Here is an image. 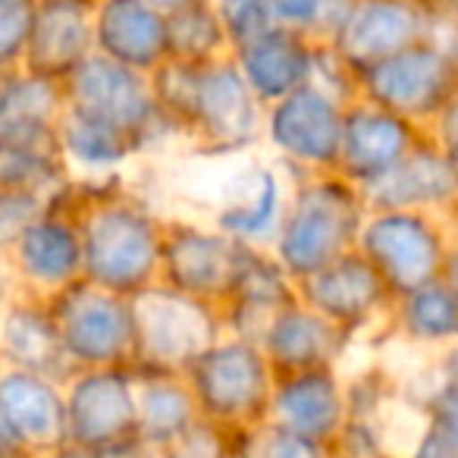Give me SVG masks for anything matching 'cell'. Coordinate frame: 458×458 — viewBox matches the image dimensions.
Masks as SVG:
<instances>
[{
  "instance_id": "cell-14",
  "label": "cell",
  "mask_w": 458,
  "mask_h": 458,
  "mask_svg": "<svg viewBox=\"0 0 458 458\" xmlns=\"http://www.w3.org/2000/svg\"><path fill=\"white\" fill-rule=\"evenodd\" d=\"M433 13V0H349L336 32L324 45H330L358 76L389 54L424 41L430 35Z\"/></svg>"
},
{
  "instance_id": "cell-9",
  "label": "cell",
  "mask_w": 458,
  "mask_h": 458,
  "mask_svg": "<svg viewBox=\"0 0 458 458\" xmlns=\"http://www.w3.org/2000/svg\"><path fill=\"white\" fill-rule=\"evenodd\" d=\"M343 110L345 104L318 85H301L264 107L261 151L293 176L336 173Z\"/></svg>"
},
{
  "instance_id": "cell-29",
  "label": "cell",
  "mask_w": 458,
  "mask_h": 458,
  "mask_svg": "<svg viewBox=\"0 0 458 458\" xmlns=\"http://www.w3.org/2000/svg\"><path fill=\"white\" fill-rule=\"evenodd\" d=\"M132 374L135 437L151 452L179 439L189 427H195L201 420L182 374H148V370H132Z\"/></svg>"
},
{
  "instance_id": "cell-21",
  "label": "cell",
  "mask_w": 458,
  "mask_h": 458,
  "mask_svg": "<svg viewBox=\"0 0 458 458\" xmlns=\"http://www.w3.org/2000/svg\"><path fill=\"white\" fill-rule=\"evenodd\" d=\"M95 0H35L22 70L64 82L82 60L95 54L91 38Z\"/></svg>"
},
{
  "instance_id": "cell-2",
  "label": "cell",
  "mask_w": 458,
  "mask_h": 458,
  "mask_svg": "<svg viewBox=\"0 0 458 458\" xmlns=\"http://www.w3.org/2000/svg\"><path fill=\"white\" fill-rule=\"evenodd\" d=\"M151 85L176 141L191 154H249L261 148L264 104L251 95L233 57L208 64L164 60Z\"/></svg>"
},
{
  "instance_id": "cell-4",
  "label": "cell",
  "mask_w": 458,
  "mask_h": 458,
  "mask_svg": "<svg viewBox=\"0 0 458 458\" xmlns=\"http://www.w3.org/2000/svg\"><path fill=\"white\" fill-rule=\"evenodd\" d=\"M355 251L377 270L393 299L443 274L458 276L455 214L368 210Z\"/></svg>"
},
{
  "instance_id": "cell-41",
  "label": "cell",
  "mask_w": 458,
  "mask_h": 458,
  "mask_svg": "<svg viewBox=\"0 0 458 458\" xmlns=\"http://www.w3.org/2000/svg\"><path fill=\"white\" fill-rule=\"evenodd\" d=\"M13 293H16L13 274H10V264H7V258L0 255V301H7Z\"/></svg>"
},
{
  "instance_id": "cell-18",
  "label": "cell",
  "mask_w": 458,
  "mask_h": 458,
  "mask_svg": "<svg viewBox=\"0 0 458 458\" xmlns=\"http://www.w3.org/2000/svg\"><path fill=\"white\" fill-rule=\"evenodd\" d=\"M345 418V383L343 368L295 370L276 374L267 399V420L293 430L299 437L330 449Z\"/></svg>"
},
{
  "instance_id": "cell-36",
  "label": "cell",
  "mask_w": 458,
  "mask_h": 458,
  "mask_svg": "<svg viewBox=\"0 0 458 458\" xmlns=\"http://www.w3.org/2000/svg\"><path fill=\"white\" fill-rule=\"evenodd\" d=\"M154 458H229V433L208 420H198L179 439L160 445Z\"/></svg>"
},
{
  "instance_id": "cell-34",
  "label": "cell",
  "mask_w": 458,
  "mask_h": 458,
  "mask_svg": "<svg viewBox=\"0 0 458 458\" xmlns=\"http://www.w3.org/2000/svg\"><path fill=\"white\" fill-rule=\"evenodd\" d=\"M210 7L220 20L229 51L276 26L270 0H210Z\"/></svg>"
},
{
  "instance_id": "cell-6",
  "label": "cell",
  "mask_w": 458,
  "mask_h": 458,
  "mask_svg": "<svg viewBox=\"0 0 458 458\" xmlns=\"http://www.w3.org/2000/svg\"><path fill=\"white\" fill-rule=\"evenodd\" d=\"M274 377V368L255 343L223 333L189 364L182 380L195 399L198 418L236 433L267 418Z\"/></svg>"
},
{
  "instance_id": "cell-25",
  "label": "cell",
  "mask_w": 458,
  "mask_h": 458,
  "mask_svg": "<svg viewBox=\"0 0 458 458\" xmlns=\"http://www.w3.org/2000/svg\"><path fill=\"white\" fill-rule=\"evenodd\" d=\"M314 51L318 45L311 38L293 32V29L274 26L258 38L233 47L229 57L251 89V95L267 107L311 82Z\"/></svg>"
},
{
  "instance_id": "cell-32",
  "label": "cell",
  "mask_w": 458,
  "mask_h": 458,
  "mask_svg": "<svg viewBox=\"0 0 458 458\" xmlns=\"http://www.w3.org/2000/svg\"><path fill=\"white\" fill-rule=\"evenodd\" d=\"M330 449L293 430H283L274 420H258L245 430L229 433V458H327Z\"/></svg>"
},
{
  "instance_id": "cell-17",
  "label": "cell",
  "mask_w": 458,
  "mask_h": 458,
  "mask_svg": "<svg viewBox=\"0 0 458 458\" xmlns=\"http://www.w3.org/2000/svg\"><path fill=\"white\" fill-rule=\"evenodd\" d=\"M364 195L368 210H427L455 214L458 204V154H449L424 139Z\"/></svg>"
},
{
  "instance_id": "cell-35",
  "label": "cell",
  "mask_w": 458,
  "mask_h": 458,
  "mask_svg": "<svg viewBox=\"0 0 458 458\" xmlns=\"http://www.w3.org/2000/svg\"><path fill=\"white\" fill-rule=\"evenodd\" d=\"M35 0H0V72L22 66Z\"/></svg>"
},
{
  "instance_id": "cell-39",
  "label": "cell",
  "mask_w": 458,
  "mask_h": 458,
  "mask_svg": "<svg viewBox=\"0 0 458 458\" xmlns=\"http://www.w3.org/2000/svg\"><path fill=\"white\" fill-rule=\"evenodd\" d=\"M38 458H104V455H101V452L82 449V445L64 443V445H57L54 452H47V455H38Z\"/></svg>"
},
{
  "instance_id": "cell-43",
  "label": "cell",
  "mask_w": 458,
  "mask_h": 458,
  "mask_svg": "<svg viewBox=\"0 0 458 458\" xmlns=\"http://www.w3.org/2000/svg\"><path fill=\"white\" fill-rule=\"evenodd\" d=\"M327 458H336V455H327Z\"/></svg>"
},
{
  "instance_id": "cell-7",
  "label": "cell",
  "mask_w": 458,
  "mask_h": 458,
  "mask_svg": "<svg viewBox=\"0 0 458 458\" xmlns=\"http://www.w3.org/2000/svg\"><path fill=\"white\" fill-rule=\"evenodd\" d=\"M60 89H64L66 107H76L126 132L139 145L141 157L176 141V132L160 110L148 72L129 70L101 54H91L60 82Z\"/></svg>"
},
{
  "instance_id": "cell-5",
  "label": "cell",
  "mask_w": 458,
  "mask_h": 458,
  "mask_svg": "<svg viewBox=\"0 0 458 458\" xmlns=\"http://www.w3.org/2000/svg\"><path fill=\"white\" fill-rule=\"evenodd\" d=\"M132 311V370L185 374L208 345L223 336L216 305L182 295L164 283H151L129 295Z\"/></svg>"
},
{
  "instance_id": "cell-40",
  "label": "cell",
  "mask_w": 458,
  "mask_h": 458,
  "mask_svg": "<svg viewBox=\"0 0 458 458\" xmlns=\"http://www.w3.org/2000/svg\"><path fill=\"white\" fill-rule=\"evenodd\" d=\"M0 458H26L20 452V445L13 443V437H10L7 424H4V418H0Z\"/></svg>"
},
{
  "instance_id": "cell-33",
  "label": "cell",
  "mask_w": 458,
  "mask_h": 458,
  "mask_svg": "<svg viewBox=\"0 0 458 458\" xmlns=\"http://www.w3.org/2000/svg\"><path fill=\"white\" fill-rule=\"evenodd\" d=\"M345 7H349V0H270L276 26L293 29V32L311 38L314 45L330 41Z\"/></svg>"
},
{
  "instance_id": "cell-11",
  "label": "cell",
  "mask_w": 458,
  "mask_h": 458,
  "mask_svg": "<svg viewBox=\"0 0 458 458\" xmlns=\"http://www.w3.org/2000/svg\"><path fill=\"white\" fill-rule=\"evenodd\" d=\"M245 249L249 245L236 242L208 220L166 216L157 283L208 305H220L236 280Z\"/></svg>"
},
{
  "instance_id": "cell-13",
  "label": "cell",
  "mask_w": 458,
  "mask_h": 458,
  "mask_svg": "<svg viewBox=\"0 0 458 458\" xmlns=\"http://www.w3.org/2000/svg\"><path fill=\"white\" fill-rule=\"evenodd\" d=\"M295 299L361 343L386 327L393 293L355 249L295 283Z\"/></svg>"
},
{
  "instance_id": "cell-22",
  "label": "cell",
  "mask_w": 458,
  "mask_h": 458,
  "mask_svg": "<svg viewBox=\"0 0 458 458\" xmlns=\"http://www.w3.org/2000/svg\"><path fill=\"white\" fill-rule=\"evenodd\" d=\"M289 301H295V280L276 264L267 249L249 245L229 295L216 305L223 333L258 345L270 318Z\"/></svg>"
},
{
  "instance_id": "cell-10",
  "label": "cell",
  "mask_w": 458,
  "mask_h": 458,
  "mask_svg": "<svg viewBox=\"0 0 458 458\" xmlns=\"http://www.w3.org/2000/svg\"><path fill=\"white\" fill-rule=\"evenodd\" d=\"M60 345L72 370L129 368L132 361V311L126 295L79 280L47 299Z\"/></svg>"
},
{
  "instance_id": "cell-24",
  "label": "cell",
  "mask_w": 458,
  "mask_h": 458,
  "mask_svg": "<svg viewBox=\"0 0 458 458\" xmlns=\"http://www.w3.org/2000/svg\"><path fill=\"white\" fill-rule=\"evenodd\" d=\"M91 38L95 54L148 76L166 60L164 13L145 0H95Z\"/></svg>"
},
{
  "instance_id": "cell-44",
  "label": "cell",
  "mask_w": 458,
  "mask_h": 458,
  "mask_svg": "<svg viewBox=\"0 0 458 458\" xmlns=\"http://www.w3.org/2000/svg\"><path fill=\"white\" fill-rule=\"evenodd\" d=\"M389 458H395V455H389Z\"/></svg>"
},
{
  "instance_id": "cell-20",
  "label": "cell",
  "mask_w": 458,
  "mask_h": 458,
  "mask_svg": "<svg viewBox=\"0 0 458 458\" xmlns=\"http://www.w3.org/2000/svg\"><path fill=\"white\" fill-rule=\"evenodd\" d=\"M0 418L26 458L66 443L64 383L29 370L0 368Z\"/></svg>"
},
{
  "instance_id": "cell-23",
  "label": "cell",
  "mask_w": 458,
  "mask_h": 458,
  "mask_svg": "<svg viewBox=\"0 0 458 458\" xmlns=\"http://www.w3.org/2000/svg\"><path fill=\"white\" fill-rule=\"evenodd\" d=\"M0 368L29 370L64 383L72 374L47 299L16 289L0 301Z\"/></svg>"
},
{
  "instance_id": "cell-1",
  "label": "cell",
  "mask_w": 458,
  "mask_h": 458,
  "mask_svg": "<svg viewBox=\"0 0 458 458\" xmlns=\"http://www.w3.org/2000/svg\"><path fill=\"white\" fill-rule=\"evenodd\" d=\"M66 204L79 229L85 283L126 299L157 283L166 216L151 198L114 176L72 182Z\"/></svg>"
},
{
  "instance_id": "cell-12",
  "label": "cell",
  "mask_w": 458,
  "mask_h": 458,
  "mask_svg": "<svg viewBox=\"0 0 458 458\" xmlns=\"http://www.w3.org/2000/svg\"><path fill=\"white\" fill-rule=\"evenodd\" d=\"M66 443L107 452L135 439L132 368H85L64 380Z\"/></svg>"
},
{
  "instance_id": "cell-15",
  "label": "cell",
  "mask_w": 458,
  "mask_h": 458,
  "mask_svg": "<svg viewBox=\"0 0 458 458\" xmlns=\"http://www.w3.org/2000/svg\"><path fill=\"white\" fill-rule=\"evenodd\" d=\"M4 258L16 289L38 299H54L82 280V245L66 198L41 210Z\"/></svg>"
},
{
  "instance_id": "cell-42",
  "label": "cell",
  "mask_w": 458,
  "mask_h": 458,
  "mask_svg": "<svg viewBox=\"0 0 458 458\" xmlns=\"http://www.w3.org/2000/svg\"><path fill=\"white\" fill-rule=\"evenodd\" d=\"M148 7H154L157 13H176L182 7H191V4H204V0H145Z\"/></svg>"
},
{
  "instance_id": "cell-31",
  "label": "cell",
  "mask_w": 458,
  "mask_h": 458,
  "mask_svg": "<svg viewBox=\"0 0 458 458\" xmlns=\"http://www.w3.org/2000/svg\"><path fill=\"white\" fill-rule=\"evenodd\" d=\"M0 189L4 191H29L47 201H64L72 189V176L66 173L57 154L32 151L0 141Z\"/></svg>"
},
{
  "instance_id": "cell-3",
  "label": "cell",
  "mask_w": 458,
  "mask_h": 458,
  "mask_svg": "<svg viewBox=\"0 0 458 458\" xmlns=\"http://www.w3.org/2000/svg\"><path fill=\"white\" fill-rule=\"evenodd\" d=\"M364 216V195L339 173L293 176V189L267 251L299 283L355 249Z\"/></svg>"
},
{
  "instance_id": "cell-16",
  "label": "cell",
  "mask_w": 458,
  "mask_h": 458,
  "mask_svg": "<svg viewBox=\"0 0 458 458\" xmlns=\"http://www.w3.org/2000/svg\"><path fill=\"white\" fill-rule=\"evenodd\" d=\"M424 129L377 104L355 98L343 110V132H339L336 173L358 191L377 185L418 141Z\"/></svg>"
},
{
  "instance_id": "cell-19",
  "label": "cell",
  "mask_w": 458,
  "mask_h": 458,
  "mask_svg": "<svg viewBox=\"0 0 458 458\" xmlns=\"http://www.w3.org/2000/svg\"><path fill=\"white\" fill-rule=\"evenodd\" d=\"M355 345L358 343L349 333L295 299L270 318L258 349L264 352L274 374H295V370L343 368Z\"/></svg>"
},
{
  "instance_id": "cell-26",
  "label": "cell",
  "mask_w": 458,
  "mask_h": 458,
  "mask_svg": "<svg viewBox=\"0 0 458 458\" xmlns=\"http://www.w3.org/2000/svg\"><path fill=\"white\" fill-rule=\"evenodd\" d=\"M64 114L60 82L35 72H0V141L57 154V120Z\"/></svg>"
},
{
  "instance_id": "cell-38",
  "label": "cell",
  "mask_w": 458,
  "mask_h": 458,
  "mask_svg": "<svg viewBox=\"0 0 458 458\" xmlns=\"http://www.w3.org/2000/svg\"><path fill=\"white\" fill-rule=\"evenodd\" d=\"M311 85H318L320 91H327V95H333L343 104L358 98V76L336 57V51L330 45H318V51H314Z\"/></svg>"
},
{
  "instance_id": "cell-27",
  "label": "cell",
  "mask_w": 458,
  "mask_h": 458,
  "mask_svg": "<svg viewBox=\"0 0 458 458\" xmlns=\"http://www.w3.org/2000/svg\"><path fill=\"white\" fill-rule=\"evenodd\" d=\"M383 333L402 345L439 355L458 343V280L443 274L437 280L395 295Z\"/></svg>"
},
{
  "instance_id": "cell-37",
  "label": "cell",
  "mask_w": 458,
  "mask_h": 458,
  "mask_svg": "<svg viewBox=\"0 0 458 458\" xmlns=\"http://www.w3.org/2000/svg\"><path fill=\"white\" fill-rule=\"evenodd\" d=\"M54 201L29 191H4L0 189V255H7L10 245L20 239V233Z\"/></svg>"
},
{
  "instance_id": "cell-30",
  "label": "cell",
  "mask_w": 458,
  "mask_h": 458,
  "mask_svg": "<svg viewBox=\"0 0 458 458\" xmlns=\"http://www.w3.org/2000/svg\"><path fill=\"white\" fill-rule=\"evenodd\" d=\"M164 29L166 60H176V64H208V60L226 57L229 54L226 35H223L210 0L191 4V7L176 10V13H166Z\"/></svg>"
},
{
  "instance_id": "cell-28",
  "label": "cell",
  "mask_w": 458,
  "mask_h": 458,
  "mask_svg": "<svg viewBox=\"0 0 458 458\" xmlns=\"http://www.w3.org/2000/svg\"><path fill=\"white\" fill-rule=\"evenodd\" d=\"M57 157L72 182H101L126 176V166H132L141 151L126 132L64 104L57 120Z\"/></svg>"
},
{
  "instance_id": "cell-8",
  "label": "cell",
  "mask_w": 458,
  "mask_h": 458,
  "mask_svg": "<svg viewBox=\"0 0 458 458\" xmlns=\"http://www.w3.org/2000/svg\"><path fill=\"white\" fill-rule=\"evenodd\" d=\"M358 98L427 129L458 101V51L414 41L358 72Z\"/></svg>"
}]
</instances>
